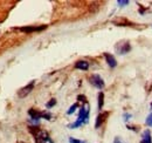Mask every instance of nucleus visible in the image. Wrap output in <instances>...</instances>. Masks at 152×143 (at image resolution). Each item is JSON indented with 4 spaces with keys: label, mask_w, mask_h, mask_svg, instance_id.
I'll list each match as a JSON object with an SVG mask.
<instances>
[{
    "label": "nucleus",
    "mask_w": 152,
    "mask_h": 143,
    "mask_svg": "<svg viewBox=\"0 0 152 143\" xmlns=\"http://www.w3.org/2000/svg\"><path fill=\"white\" fill-rule=\"evenodd\" d=\"M104 57H105V60H107L108 65H109L111 68H115V67L117 66V61H116V59H115V57L113 56V55H111V54L104 53Z\"/></svg>",
    "instance_id": "nucleus-7"
},
{
    "label": "nucleus",
    "mask_w": 152,
    "mask_h": 143,
    "mask_svg": "<svg viewBox=\"0 0 152 143\" xmlns=\"http://www.w3.org/2000/svg\"><path fill=\"white\" fill-rule=\"evenodd\" d=\"M151 108H152V103H151Z\"/></svg>",
    "instance_id": "nucleus-22"
},
{
    "label": "nucleus",
    "mask_w": 152,
    "mask_h": 143,
    "mask_svg": "<svg viewBox=\"0 0 152 143\" xmlns=\"http://www.w3.org/2000/svg\"><path fill=\"white\" fill-rule=\"evenodd\" d=\"M88 121H89V105H88V102H86L84 106L80 109V114H78L76 122H74L73 125H69L68 127L72 129H75V128H78L82 125L87 123Z\"/></svg>",
    "instance_id": "nucleus-1"
},
{
    "label": "nucleus",
    "mask_w": 152,
    "mask_h": 143,
    "mask_svg": "<svg viewBox=\"0 0 152 143\" xmlns=\"http://www.w3.org/2000/svg\"><path fill=\"white\" fill-rule=\"evenodd\" d=\"M41 117H42V119H46V120H50V119H52V114L42 111V116H41Z\"/></svg>",
    "instance_id": "nucleus-16"
},
{
    "label": "nucleus",
    "mask_w": 152,
    "mask_h": 143,
    "mask_svg": "<svg viewBox=\"0 0 152 143\" xmlns=\"http://www.w3.org/2000/svg\"><path fill=\"white\" fill-rule=\"evenodd\" d=\"M140 143H152V139H151V133L150 130H144L143 134H142V141Z\"/></svg>",
    "instance_id": "nucleus-8"
},
{
    "label": "nucleus",
    "mask_w": 152,
    "mask_h": 143,
    "mask_svg": "<svg viewBox=\"0 0 152 143\" xmlns=\"http://www.w3.org/2000/svg\"><path fill=\"white\" fill-rule=\"evenodd\" d=\"M117 4H118V6L124 7V6L129 5V1H128V0H118V1H117Z\"/></svg>",
    "instance_id": "nucleus-13"
},
{
    "label": "nucleus",
    "mask_w": 152,
    "mask_h": 143,
    "mask_svg": "<svg viewBox=\"0 0 152 143\" xmlns=\"http://www.w3.org/2000/svg\"><path fill=\"white\" fill-rule=\"evenodd\" d=\"M123 117H124V121H128V120L131 117V114H124Z\"/></svg>",
    "instance_id": "nucleus-21"
},
{
    "label": "nucleus",
    "mask_w": 152,
    "mask_h": 143,
    "mask_svg": "<svg viewBox=\"0 0 152 143\" xmlns=\"http://www.w3.org/2000/svg\"><path fill=\"white\" fill-rule=\"evenodd\" d=\"M108 115H109V113H108V111H104V113H101V114L97 116V119H96V123H95L96 128H99L101 125H103V122L107 120Z\"/></svg>",
    "instance_id": "nucleus-5"
},
{
    "label": "nucleus",
    "mask_w": 152,
    "mask_h": 143,
    "mask_svg": "<svg viewBox=\"0 0 152 143\" xmlns=\"http://www.w3.org/2000/svg\"><path fill=\"white\" fill-rule=\"evenodd\" d=\"M55 105H56V100H55V99H52V100H50V101H49V102L46 105V107H47V108H52V107H54Z\"/></svg>",
    "instance_id": "nucleus-14"
},
{
    "label": "nucleus",
    "mask_w": 152,
    "mask_h": 143,
    "mask_svg": "<svg viewBox=\"0 0 152 143\" xmlns=\"http://www.w3.org/2000/svg\"><path fill=\"white\" fill-rule=\"evenodd\" d=\"M89 81H90V83H91L94 87L98 88V89H102V88L104 87V81H103V79H102L99 75H97V74L91 75V76L89 77Z\"/></svg>",
    "instance_id": "nucleus-2"
},
{
    "label": "nucleus",
    "mask_w": 152,
    "mask_h": 143,
    "mask_svg": "<svg viewBox=\"0 0 152 143\" xmlns=\"http://www.w3.org/2000/svg\"><path fill=\"white\" fill-rule=\"evenodd\" d=\"M128 129H130V130H133V131H138V130H139V127H136V125H128Z\"/></svg>",
    "instance_id": "nucleus-18"
},
{
    "label": "nucleus",
    "mask_w": 152,
    "mask_h": 143,
    "mask_svg": "<svg viewBox=\"0 0 152 143\" xmlns=\"http://www.w3.org/2000/svg\"><path fill=\"white\" fill-rule=\"evenodd\" d=\"M145 123H146V125H149V127H152V113L148 116V117H146Z\"/></svg>",
    "instance_id": "nucleus-15"
},
{
    "label": "nucleus",
    "mask_w": 152,
    "mask_h": 143,
    "mask_svg": "<svg viewBox=\"0 0 152 143\" xmlns=\"http://www.w3.org/2000/svg\"><path fill=\"white\" fill-rule=\"evenodd\" d=\"M34 88V82H31L29 85H27L26 87H23V88H21L19 90V93H18V95H19V97H26L32 90Z\"/></svg>",
    "instance_id": "nucleus-4"
},
{
    "label": "nucleus",
    "mask_w": 152,
    "mask_h": 143,
    "mask_svg": "<svg viewBox=\"0 0 152 143\" xmlns=\"http://www.w3.org/2000/svg\"><path fill=\"white\" fill-rule=\"evenodd\" d=\"M75 67L77 69H82V71H88L89 68V62L84 61V60H80L75 63Z\"/></svg>",
    "instance_id": "nucleus-9"
},
{
    "label": "nucleus",
    "mask_w": 152,
    "mask_h": 143,
    "mask_svg": "<svg viewBox=\"0 0 152 143\" xmlns=\"http://www.w3.org/2000/svg\"><path fill=\"white\" fill-rule=\"evenodd\" d=\"M116 49L118 54H126L129 53V51L131 49V46L129 42H119L117 46H116Z\"/></svg>",
    "instance_id": "nucleus-3"
},
{
    "label": "nucleus",
    "mask_w": 152,
    "mask_h": 143,
    "mask_svg": "<svg viewBox=\"0 0 152 143\" xmlns=\"http://www.w3.org/2000/svg\"><path fill=\"white\" fill-rule=\"evenodd\" d=\"M77 100H78V101H82V102H84V103L87 102V100H86V96H84V95H78V96H77Z\"/></svg>",
    "instance_id": "nucleus-19"
},
{
    "label": "nucleus",
    "mask_w": 152,
    "mask_h": 143,
    "mask_svg": "<svg viewBox=\"0 0 152 143\" xmlns=\"http://www.w3.org/2000/svg\"><path fill=\"white\" fill-rule=\"evenodd\" d=\"M103 105H104V94L102 91L98 93V109L101 110L103 108Z\"/></svg>",
    "instance_id": "nucleus-11"
},
{
    "label": "nucleus",
    "mask_w": 152,
    "mask_h": 143,
    "mask_svg": "<svg viewBox=\"0 0 152 143\" xmlns=\"http://www.w3.org/2000/svg\"><path fill=\"white\" fill-rule=\"evenodd\" d=\"M46 26H39V27H34V26H31V27H22L20 28L21 32H25V33H32V32H39V31H42L45 29Z\"/></svg>",
    "instance_id": "nucleus-6"
},
{
    "label": "nucleus",
    "mask_w": 152,
    "mask_h": 143,
    "mask_svg": "<svg viewBox=\"0 0 152 143\" xmlns=\"http://www.w3.org/2000/svg\"><path fill=\"white\" fill-rule=\"evenodd\" d=\"M114 143H125V142H124L121 137H116V139L114 140Z\"/></svg>",
    "instance_id": "nucleus-20"
},
{
    "label": "nucleus",
    "mask_w": 152,
    "mask_h": 143,
    "mask_svg": "<svg viewBox=\"0 0 152 143\" xmlns=\"http://www.w3.org/2000/svg\"><path fill=\"white\" fill-rule=\"evenodd\" d=\"M69 142H70V143H86L84 141H81V140H76V139H73V137H69Z\"/></svg>",
    "instance_id": "nucleus-17"
},
{
    "label": "nucleus",
    "mask_w": 152,
    "mask_h": 143,
    "mask_svg": "<svg viewBox=\"0 0 152 143\" xmlns=\"http://www.w3.org/2000/svg\"><path fill=\"white\" fill-rule=\"evenodd\" d=\"M113 22H114V24H116L117 26H130V25H131V22H130V21H128V20L122 19V18L116 19V20H114Z\"/></svg>",
    "instance_id": "nucleus-10"
},
{
    "label": "nucleus",
    "mask_w": 152,
    "mask_h": 143,
    "mask_svg": "<svg viewBox=\"0 0 152 143\" xmlns=\"http://www.w3.org/2000/svg\"><path fill=\"white\" fill-rule=\"evenodd\" d=\"M77 107H78V105H77V103H74V105H73L72 107L68 109L67 114H68V115H72V114H74V113H75V110L77 109Z\"/></svg>",
    "instance_id": "nucleus-12"
}]
</instances>
